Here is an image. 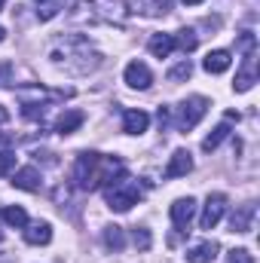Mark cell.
<instances>
[{"instance_id": "cell-9", "label": "cell", "mask_w": 260, "mask_h": 263, "mask_svg": "<svg viewBox=\"0 0 260 263\" xmlns=\"http://www.w3.org/2000/svg\"><path fill=\"white\" fill-rule=\"evenodd\" d=\"M190 172H193V156H190V150H175L172 159H169V165H165V178L172 181V178H184V175H190Z\"/></svg>"}, {"instance_id": "cell-6", "label": "cell", "mask_w": 260, "mask_h": 263, "mask_svg": "<svg viewBox=\"0 0 260 263\" xmlns=\"http://www.w3.org/2000/svg\"><path fill=\"white\" fill-rule=\"evenodd\" d=\"M224 211H227V196H224V193H208L205 208H202V214H199V227H202V230H214V227L220 223Z\"/></svg>"}, {"instance_id": "cell-23", "label": "cell", "mask_w": 260, "mask_h": 263, "mask_svg": "<svg viewBox=\"0 0 260 263\" xmlns=\"http://www.w3.org/2000/svg\"><path fill=\"white\" fill-rule=\"evenodd\" d=\"M196 43H199V37H196L193 28H181L178 37H175V49H184V52H193Z\"/></svg>"}, {"instance_id": "cell-2", "label": "cell", "mask_w": 260, "mask_h": 263, "mask_svg": "<svg viewBox=\"0 0 260 263\" xmlns=\"http://www.w3.org/2000/svg\"><path fill=\"white\" fill-rule=\"evenodd\" d=\"M49 59H52V65L65 67L67 73H73V77L92 73L95 67L101 65V55H98L95 49H89V40H86V37H80V34L62 37V40L52 46Z\"/></svg>"}, {"instance_id": "cell-14", "label": "cell", "mask_w": 260, "mask_h": 263, "mask_svg": "<svg viewBox=\"0 0 260 263\" xmlns=\"http://www.w3.org/2000/svg\"><path fill=\"white\" fill-rule=\"evenodd\" d=\"M217 251H220V245L214 242V239H208V242H199L193 248H187V263H211L217 257Z\"/></svg>"}, {"instance_id": "cell-17", "label": "cell", "mask_w": 260, "mask_h": 263, "mask_svg": "<svg viewBox=\"0 0 260 263\" xmlns=\"http://www.w3.org/2000/svg\"><path fill=\"white\" fill-rule=\"evenodd\" d=\"M147 49H150L156 59H169V55L175 52V34H153L150 43H147Z\"/></svg>"}, {"instance_id": "cell-34", "label": "cell", "mask_w": 260, "mask_h": 263, "mask_svg": "<svg viewBox=\"0 0 260 263\" xmlns=\"http://www.w3.org/2000/svg\"><path fill=\"white\" fill-rule=\"evenodd\" d=\"M3 3H6V0H0V9H3Z\"/></svg>"}, {"instance_id": "cell-4", "label": "cell", "mask_w": 260, "mask_h": 263, "mask_svg": "<svg viewBox=\"0 0 260 263\" xmlns=\"http://www.w3.org/2000/svg\"><path fill=\"white\" fill-rule=\"evenodd\" d=\"M104 199H107V208H114V211H129L132 205H138L141 190H138V184H135L132 178L120 175L117 181H110V184L104 187Z\"/></svg>"}, {"instance_id": "cell-32", "label": "cell", "mask_w": 260, "mask_h": 263, "mask_svg": "<svg viewBox=\"0 0 260 263\" xmlns=\"http://www.w3.org/2000/svg\"><path fill=\"white\" fill-rule=\"evenodd\" d=\"M184 3H187V6H196V3H202V0H184Z\"/></svg>"}, {"instance_id": "cell-31", "label": "cell", "mask_w": 260, "mask_h": 263, "mask_svg": "<svg viewBox=\"0 0 260 263\" xmlns=\"http://www.w3.org/2000/svg\"><path fill=\"white\" fill-rule=\"evenodd\" d=\"M6 73H9V67H3V70H0V80H6Z\"/></svg>"}, {"instance_id": "cell-5", "label": "cell", "mask_w": 260, "mask_h": 263, "mask_svg": "<svg viewBox=\"0 0 260 263\" xmlns=\"http://www.w3.org/2000/svg\"><path fill=\"white\" fill-rule=\"evenodd\" d=\"M205 114H208V98H202V95H190V98L181 101L178 117H175V126H178L181 132H190V129H196V126L202 123Z\"/></svg>"}, {"instance_id": "cell-12", "label": "cell", "mask_w": 260, "mask_h": 263, "mask_svg": "<svg viewBox=\"0 0 260 263\" xmlns=\"http://www.w3.org/2000/svg\"><path fill=\"white\" fill-rule=\"evenodd\" d=\"M123 77H126V83L132 89H150V83H153V73H150V67L144 62H129Z\"/></svg>"}, {"instance_id": "cell-19", "label": "cell", "mask_w": 260, "mask_h": 263, "mask_svg": "<svg viewBox=\"0 0 260 263\" xmlns=\"http://www.w3.org/2000/svg\"><path fill=\"white\" fill-rule=\"evenodd\" d=\"M230 123H233V120H224L220 126H214V129H211V135H208V138L202 141V150H205V153L217 150V147H220V144H224V141L230 138V132H233V126H230Z\"/></svg>"}, {"instance_id": "cell-29", "label": "cell", "mask_w": 260, "mask_h": 263, "mask_svg": "<svg viewBox=\"0 0 260 263\" xmlns=\"http://www.w3.org/2000/svg\"><path fill=\"white\" fill-rule=\"evenodd\" d=\"M156 120H159V126L165 132V126H169V107H159V110H156Z\"/></svg>"}, {"instance_id": "cell-27", "label": "cell", "mask_w": 260, "mask_h": 263, "mask_svg": "<svg viewBox=\"0 0 260 263\" xmlns=\"http://www.w3.org/2000/svg\"><path fill=\"white\" fill-rule=\"evenodd\" d=\"M15 168V153L12 150H0V178H6Z\"/></svg>"}, {"instance_id": "cell-35", "label": "cell", "mask_w": 260, "mask_h": 263, "mask_svg": "<svg viewBox=\"0 0 260 263\" xmlns=\"http://www.w3.org/2000/svg\"><path fill=\"white\" fill-rule=\"evenodd\" d=\"M0 239H3V233H0Z\"/></svg>"}, {"instance_id": "cell-10", "label": "cell", "mask_w": 260, "mask_h": 263, "mask_svg": "<svg viewBox=\"0 0 260 263\" xmlns=\"http://www.w3.org/2000/svg\"><path fill=\"white\" fill-rule=\"evenodd\" d=\"M12 184H15L18 190H25V193H37V190L43 187L40 168H34V165H25V168H18V172L12 175Z\"/></svg>"}, {"instance_id": "cell-28", "label": "cell", "mask_w": 260, "mask_h": 263, "mask_svg": "<svg viewBox=\"0 0 260 263\" xmlns=\"http://www.w3.org/2000/svg\"><path fill=\"white\" fill-rule=\"evenodd\" d=\"M227 263H254V254H251L248 248H233V251L227 254Z\"/></svg>"}, {"instance_id": "cell-30", "label": "cell", "mask_w": 260, "mask_h": 263, "mask_svg": "<svg viewBox=\"0 0 260 263\" xmlns=\"http://www.w3.org/2000/svg\"><path fill=\"white\" fill-rule=\"evenodd\" d=\"M6 120H9V110H6V107H0V126H3Z\"/></svg>"}, {"instance_id": "cell-24", "label": "cell", "mask_w": 260, "mask_h": 263, "mask_svg": "<svg viewBox=\"0 0 260 263\" xmlns=\"http://www.w3.org/2000/svg\"><path fill=\"white\" fill-rule=\"evenodd\" d=\"M190 73H193V65H190V59H184V62H178L175 67H169V83H184V80H190Z\"/></svg>"}, {"instance_id": "cell-7", "label": "cell", "mask_w": 260, "mask_h": 263, "mask_svg": "<svg viewBox=\"0 0 260 263\" xmlns=\"http://www.w3.org/2000/svg\"><path fill=\"white\" fill-rule=\"evenodd\" d=\"M169 214H172V223H175L178 230H187V227H190V220L196 217V199H190V196L175 199V202H172V208H169Z\"/></svg>"}, {"instance_id": "cell-16", "label": "cell", "mask_w": 260, "mask_h": 263, "mask_svg": "<svg viewBox=\"0 0 260 263\" xmlns=\"http://www.w3.org/2000/svg\"><path fill=\"white\" fill-rule=\"evenodd\" d=\"M150 126V117L144 110H123V132L126 135H144Z\"/></svg>"}, {"instance_id": "cell-3", "label": "cell", "mask_w": 260, "mask_h": 263, "mask_svg": "<svg viewBox=\"0 0 260 263\" xmlns=\"http://www.w3.org/2000/svg\"><path fill=\"white\" fill-rule=\"evenodd\" d=\"M77 25H123L126 6L123 0H80L70 12Z\"/></svg>"}, {"instance_id": "cell-1", "label": "cell", "mask_w": 260, "mask_h": 263, "mask_svg": "<svg viewBox=\"0 0 260 263\" xmlns=\"http://www.w3.org/2000/svg\"><path fill=\"white\" fill-rule=\"evenodd\" d=\"M123 175V162L117 156H104V153H80L77 162H73V184L80 190H98V187H107L110 181H117Z\"/></svg>"}, {"instance_id": "cell-15", "label": "cell", "mask_w": 260, "mask_h": 263, "mask_svg": "<svg viewBox=\"0 0 260 263\" xmlns=\"http://www.w3.org/2000/svg\"><path fill=\"white\" fill-rule=\"evenodd\" d=\"M233 65V55L227 52V49H211L205 59H202V67L208 70V73H224V70H230Z\"/></svg>"}, {"instance_id": "cell-11", "label": "cell", "mask_w": 260, "mask_h": 263, "mask_svg": "<svg viewBox=\"0 0 260 263\" xmlns=\"http://www.w3.org/2000/svg\"><path fill=\"white\" fill-rule=\"evenodd\" d=\"M254 214H257L254 202H245V205H239V208L233 211V217H230V227H233V233H251V230H254Z\"/></svg>"}, {"instance_id": "cell-18", "label": "cell", "mask_w": 260, "mask_h": 263, "mask_svg": "<svg viewBox=\"0 0 260 263\" xmlns=\"http://www.w3.org/2000/svg\"><path fill=\"white\" fill-rule=\"evenodd\" d=\"M83 123H86V114H83V110H65V114L55 120V132H59V135H70V132L80 129Z\"/></svg>"}, {"instance_id": "cell-21", "label": "cell", "mask_w": 260, "mask_h": 263, "mask_svg": "<svg viewBox=\"0 0 260 263\" xmlns=\"http://www.w3.org/2000/svg\"><path fill=\"white\" fill-rule=\"evenodd\" d=\"M0 217H3V223L18 227V230H25V223H28V211H25L22 205H6V208L0 211Z\"/></svg>"}, {"instance_id": "cell-22", "label": "cell", "mask_w": 260, "mask_h": 263, "mask_svg": "<svg viewBox=\"0 0 260 263\" xmlns=\"http://www.w3.org/2000/svg\"><path fill=\"white\" fill-rule=\"evenodd\" d=\"M135 6L147 15H165L172 9V0H135Z\"/></svg>"}, {"instance_id": "cell-25", "label": "cell", "mask_w": 260, "mask_h": 263, "mask_svg": "<svg viewBox=\"0 0 260 263\" xmlns=\"http://www.w3.org/2000/svg\"><path fill=\"white\" fill-rule=\"evenodd\" d=\"M37 3H40L37 18H40V22H49V18H55V15L62 12V3H65V0H37Z\"/></svg>"}, {"instance_id": "cell-13", "label": "cell", "mask_w": 260, "mask_h": 263, "mask_svg": "<svg viewBox=\"0 0 260 263\" xmlns=\"http://www.w3.org/2000/svg\"><path fill=\"white\" fill-rule=\"evenodd\" d=\"M25 242L28 245H49L52 242V227L46 220H28L25 223Z\"/></svg>"}, {"instance_id": "cell-33", "label": "cell", "mask_w": 260, "mask_h": 263, "mask_svg": "<svg viewBox=\"0 0 260 263\" xmlns=\"http://www.w3.org/2000/svg\"><path fill=\"white\" fill-rule=\"evenodd\" d=\"M3 40H6V31H3V28H0V43H3Z\"/></svg>"}, {"instance_id": "cell-26", "label": "cell", "mask_w": 260, "mask_h": 263, "mask_svg": "<svg viewBox=\"0 0 260 263\" xmlns=\"http://www.w3.org/2000/svg\"><path fill=\"white\" fill-rule=\"evenodd\" d=\"M132 242H135V248H138V251H147V248H150V242H153V236H150V230H147V227H135Z\"/></svg>"}, {"instance_id": "cell-20", "label": "cell", "mask_w": 260, "mask_h": 263, "mask_svg": "<svg viewBox=\"0 0 260 263\" xmlns=\"http://www.w3.org/2000/svg\"><path fill=\"white\" fill-rule=\"evenodd\" d=\"M101 239H104V248H107V251H123V248H126V233H123V227H117V223L104 227Z\"/></svg>"}, {"instance_id": "cell-8", "label": "cell", "mask_w": 260, "mask_h": 263, "mask_svg": "<svg viewBox=\"0 0 260 263\" xmlns=\"http://www.w3.org/2000/svg\"><path fill=\"white\" fill-rule=\"evenodd\" d=\"M254 83H257V52H248L245 62H242V70L236 73L233 89H236V92H248Z\"/></svg>"}]
</instances>
